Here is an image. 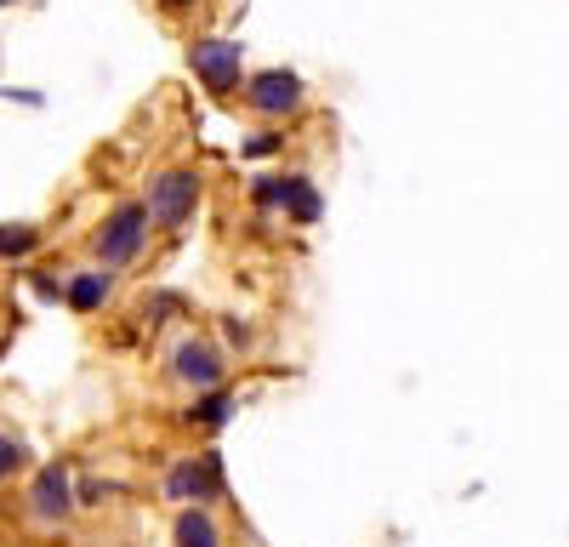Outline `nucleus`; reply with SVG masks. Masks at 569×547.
<instances>
[{"instance_id":"39448f33","label":"nucleus","mask_w":569,"mask_h":547,"mask_svg":"<svg viewBox=\"0 0 569 547\" xmlns=\"http://www.w3.org/2000/svg\"><path fill=\"white\" fill-rule=\"evenodd\" d=\"M29 525H40V530H52V525H63L69 514H74V479H69V468L63 463H52V468H40L34 474V485H29Z\"/></svg>"},{"instance_id":"7ed1b4c3","label":"nucleus","mask_w":569,"mask_h":547,"mask_svg":"<svg viewBox=\"0 0 569 547\" xmlns=\"http://www.w3.org/2000/svg\"><path fill=\"white\" fill-rule=\"evenodd\" d=\"M188 69H194V80L211 91V98H233V91L246 86V46L206 34V40L188 46Z\"/></svg>"},{"instance_id":"ddd939ff","label":"nucleus","mask_w":569,"mask_h":547,"mask_svg":"<svg viewBox=\"0 0 569 547\" xmlns=\"http://www.w3.org/2000/svg\"><path fill=\"white\" fill-rule=\"evenodd\" d=\"M29 468V445L18 434H0V485H12Z\"/></svg>"},{"instance_id":"6e6552de","label":"nucleus","mask_w":569,"mask_h":547,"mask_svg":"<svg viewBox=\"0 0 569 547\" xmlns=\"http://www.w3.org/2000/svg\"><path fill=\"white\" fill-rule=\"evenodd\" d=\"M114 297V268H86V274H74V280H63V302L74 308V314H98L103 302Z\"/></svg>"},{"instance_id":"f03ea898","label":"nucleus","mask_w":569,"mask_h":547,"mask_svg":"<svg viewBox=\"0 0 569 547\" xmlns=\"http://www.w3.org/2000/svg\"><path fill=\"white\" fill-rule=\"evenodd\" d=\"M200 195H206V182H200L194 166H166V171L149 177V189H142V206H149V222H154V228L177 235V228L194 222Z\"/></svg>"},{"instance_id":"f257e3e1","label":"nucleus","mask_w":569,"mask_h":547,"mask_svg":"<svg viewBox=\"0 0 569 547\" xmlns=\"http://www.w3.org/2000/svg\"><path fill=\"white\" fill-rule=\"evenodd\" d=\"M149 206L142 200H120V206H109L103 211V222L91 228V257H98L103 268H126V262H137L142 251H149Z\"/></svg>"},{"instance_id":"f3484780","label":"nucleus","mask_w":569,"mask_h":547,"mask_svg":"<svg viewBox=\"0 0 569 547\" xmlns=\"http://www.w3.org/2000/svg\"><path fill=\"white\" fill-rule=\"evenodd\" d=\"M273 149H279L273 131H262V137H251V143H246V155H273Z\"/></svg>"},{"instance_id":"423d86ee","label":"nucleus","mask_w":569,"mask_h":547,"mask_svg":"<svg viewBox=\"0 0 569 547\" xmlns=\"http://www.w3.org/2000/svg\"><path fill=\"white\" fill-rule=\"evenodd\" d=\"M246 109L262 120H291L302 109V80L291 69H262L246 80Z\"/></svg>"},{"instance_id":"9b49d317","label":"nucleus","mask_w":569,"mask_h":547,"mask_svg":"<svg viewBox=\"0 0 569 547\" xmlns=\"http://www.w3.org/2000/svg\"><path fill=\"white\" fill-rule=\"evenodd\" d=\"M171 541H177V547H222V530H217V519H211L206 508H194V501H188V508L177 514V525H171Z\"/></svg>"},{"instance_id":"2eb2a0df","label":"nucleus","mask_w":569,"mask_h":547,"mask_svg":"<svg viewBox=\"0 0 569 547\" xmlns=\"http://www.w3.org/2000/svg\"><path fill=\"white\" fill-rule=\"evenodd\" d=\"M222 331H228L233 348H251V326H246V319H222Z\"/></svg>"},{"instance_id":"20e7f679","label":"nucleus","mask_w":569,"mask_h":547,"mask_svg":"<svg viewBox=\"0 0 569 547\" xmlns=\"http://www.w3.org/2000/svg\"><path fill=\"white\" fill-rule=\"evenodd\" d=\"M166 496L171 501H194V508H206V501H217L222 496V456L217 450H206V456H182V463H171L166 468Z\"/></svg>"},{"instance_id":"4468645a","label":"nucleus","mask_w":569,"mask_h":547,"mask_svg":"<svg viewBox=\"0 0 569 547\" xmlns=\"http://www.w3.org/2000/svg\"><path fill=\"white\" fill-rule=\"evenodd\" d=\"M284 182H291V171H279V177H262L257 189H251V206H257V211H279V200H284Z\"/></svg>"},{"instance_id":"0eeeda50","label":"nucleus","mask_w":569,"mask_h":547,"mask_svg":"<svg viewBox=\"0 0 569 547\" xmlns=\"http://www.w3.org/2000/svg\"><path fill=\"white\" fill-rule=\"evenodd\" d=\"M171 377H177L182 388L206 394V388H222L228 359H222V348H217V342H206V337H182V342L171 348Z\"/></svg>"},{"instance_id":"f8f14e48","label":"nucleus","mask_w":569,"mask_h":547,"mask_svg":"<svg viewBox=\"0 0 569 547\" xmlns=\"http://www.w3.org/2000/svg\"><path fill=\"white\" fill-rule=\"evenodd\" d=\"M46 240H40V228L34 222H0V262H23L34 257Z\"/></svg>"},{"instance_id":"9d476101","label":"nucleus","mask_w":569,"mask_h":547,"mask_svg":"<svg viewBox=\"0 0 569 547\" xmlns=\"http://www.w3.org/2000/svg\"><path fill=\"white\" fill-rule=\"evenodd\" d=\"M279 211L291 217L297 228H313V222L325 217V200H319V189H313L308 177H297V171H291V182H284V200H279Z\"/></svg>"},{"instance_id":"1a4fd4ad","label":"nucleus","mask_w":569,"mask_h":547,"mask_svg":"<svg viewBox=\"0 0 569 547\" xmlns=\"http://www.w3.org/2000/svg\"><path fill=\"white\" fill-rule=\"evenodd\" d=\"M228 417H233V394L228 388H206V394H194V405L182 410V422L188 428H206V434L228 428Z\"/></svg>"},{"instance_id":"a211bd4d","label":"nucleus","mask_w":569,"mask_h":547,"mask_svg":"<svg viewBox=\"0 0 569 547\" xmlns=\"http://www.w3.org/2000/svg\"><path fill=\"white\" fill-rule=\"evenodd\" d=\"M0 7H7V0H0Z\"/></svg>"},{"instance_id":"dca6fc26","label":"nucleus","mask_w":569,"mask_h":547,"mask_svg":"<svg viewBox=\"0 0 569 547\" xmlns=\"http://www.w3.org/2000/svg\"><path fill=\"white\" fill-rule=\"evenodd\" d=\"M34 291H40L46 302H63V280H52V274H40V280H34Z\"/></svg>"}]
</instances>
